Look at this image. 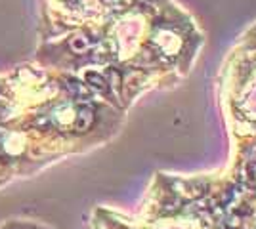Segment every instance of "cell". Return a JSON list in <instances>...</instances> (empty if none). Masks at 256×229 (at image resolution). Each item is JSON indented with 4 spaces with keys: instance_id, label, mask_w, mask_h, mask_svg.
Masks as SVG:
<instances>
[{
    "instance_id": "obj_1",
    "label": "cell",
    "mask_w": 256,
    "mask_h": 229,
    "mask_svg": "<svg viewBox=\"0 0 256 229\" xmlns=\"http://www.w3.org/2000/svg\"><path fill=\"white\" fill-rule=\"evenodd\" d=\"M90 120H92V113L90 109H80L78 113V117H76V128L82 132L88 128V124H90Z\"/></svg>"
}]
</instances>
